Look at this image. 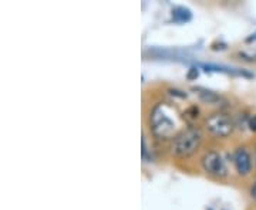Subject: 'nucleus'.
<instances>
[{
    "label": "nucleus",
    "mask_w": 256,
    "mask_h": 210,
    "mask_svg": "<svg viewBox=\"0 0 256 210\" xmlns=\"http://www.w3.org/2000/svg\"><path fill=\"white\" fill-rule=\"evenodd\" d=\"M200 165L205 175L214 179V181H225L228 178V166L224 155L220 154L216 148H206L204 149L201 158H200Z\"/></svg>",
    "instance_id": "4"
},
{
    "label": "nucleus",
    "mask_w": 256,
    "mask_h": 210,
    "mask_svg": "<svg viewBox=\"0 0 256 210\" xmlns=\"http://www.w3.org/2000/svg\"><path fill=\"white\" fill-rule=\"evenodd\" d=\"M254 164H255V168H256V142H255V145H254Z\"/></svg>",
    "instance_id": "12"
},
{
    "label": "nucleus",
    "mask_w": 256,
    "mask_h": 210,
    "mask_svg": "<svg viewBox=\"0 0 256 210\" xmlns=\"http://www.w3.org/2000/svg\"><path fill=\"white\" fill-rule=\"evenodd\" d=\"M204 144V129L198 125H186L170 141L168 151L175 161H188L201 151Z\"/></svg>",
    "instance_id": "1"
},
{
    "label": "nucleus",
    "mask_w": 256,
    "mask_h": 210,
    "mask_svg": "<svg viewBox=\"0 0 256 210\" xmlns=\"http://www.w3.org/2000/svg\"><path fill=\"white\" fill-rule=\"evenodd\" d=\"M170 108L166 102L156 104L150 111V131L156 139L171 141L174 135L180 131L176 129V121L170 117Z\"/></svg>",
    "instance_id": "2"
},
{
    "label": "nucleus",
    "mask_w": 256,
    "mask_h": 210,
    "mask_svg": "<svg viewBox=\"0 0 256 210\" xmlns=\"http://www.w3.org/2000/svg\"><path fill=\"white\" fill-rule=\"evenodd\" d=\"M236 128V122L222 110L210 112L202 119V129L214 139H226Z\"/></svg>",
    "instance_id": "3"
},
{
    "label": "nucleus",
    "mask_w": 256,
    "mask_h": 210,
    "mask_svg": "<svg viewBox=\"0 0 256 210\" xmlns=\"http://www.w3.org/2000/svg\"><path fill=\"white\" fill-rule=\"evenodd\" d=\"M255 40H256V33H255V34H252V36L248 37V38H246L248 43H250V41H255Z\"/></svg>",
    "instance_id": "11"
},
{
    "label": "nucleus",
    "mask_w": 256,
    "mask_h": 210,
    "mask_svg": "<svg viewBox=\"0 0 256 210\" xmlns=\"http://www.w3.org/2000/svg\"><path fill=\"white\" fill-rule=\"evenodd\" d=\"M249 195H250V198L256 202V179L252 182L250 188H249Z\"/></svg>",
    "instance_id": "10"
},
{
    "label": "nucleus",
    "mask_w": 256,
    "mask_h": 210,
    "mask_svg": "<svg viewBox=\"0 0 256 210\" xmlns=\"http://www.w3.org/2000/svg\"><path fill=\"white\" fill-rule=\"evenodd\" d=\"M186 80L188 81H194V80H196L198 77H200V70H198V67H191L190 70H188V73H186Z\"/></svg>",
    "instance_id": "9"
},
{
    "label": "nucleus",
    "mask_w": 256,
    "mask_h": 210,
    "mask_svg": "<svg viewBox=\"0 0 256 210\" xmlns=\"http://www.w3.org/2000/svg\"><path fill=\"white\" fill-rule=\"evenodd\" d=\"M192 91H195V94L198 95V98L204 102V104H220V101L224 100L222 95H220L218 92L204 88V87H192Z\"/></svg>",
    "instance_id": "6"
},
{
    "label": "nucleus",
    "mask_w": 256,
    "mask_h": 210,
    "mask_svg": "<svg viewBox=\"0 0 256 210\" xmlns=\"http://www.w3.org/2000/svg\"><path fill=\"white\" fill-rule=\"evenodd\" d=\"M192 18L191 10L184 6H175L172 9V20L176 23H186Z\"/></svg>",
    "instance_id": "7"
},
{
    "label": "nucleus",
    "mask_w": 256,
    "mask_h": 210,
    "mask_svg": "<svg viewBox=\"0 0 256 210\" xmlns=\"http://www.w3.org/2000/svg\"><path fill=\"white\" fill-rule=\"evenodd\" d=\"M200 118H201V111L196 104H192L184 111V119L188 122V125H195V122Z\"/></svg>",
    "instance_id": "8"
},
{
    "label": "nucleus",
    "mask_w": 256,
    "mask_h": 210,
    "mask_svg": "<svg viewBox=\"0 0 256 210\" xmlns=\"http://www.w3.org/2000/svg\"><path fill=\"white\" fill-rule=\"evenodd\" d=\"M232 164L235 168V172L240 178H246L252 174L255 164H254V152L249 149V146L245 144L235 146L232 152Z\"/></svg>",
    "instance_id": "5"
}]
</instances>
